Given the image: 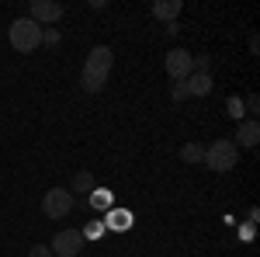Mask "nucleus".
<instances>
[{
    "label": "nucleus",
    "instance_id": "obj_1",
    "mask_svg": "<svg viewBox=\"0 0 260 257\" xmlns=\"http://www.w3.org/2000/svg\"><path fill=\"white\" fill-rule=\"evenodd\" d=\"M111 66H115V52L108 45H94L87 52V63H83V73H80V83L87 94H101L108 87V77H111Z\"/></svg>",
    "mask_w": 260,
    "mask_h": 257
},
{
    "label": "nucleus",
    "instance_id": "obj_2",
    "mask_svg": "<svg viewBox=\"0 0 260 257\" xmlns=\"http://www.w3.org/2000/svg\"><path fill=\"white\" fill-rule=\"evenodd\" d=\"M236 157H240V150L233 146V139H215L212 146H205V167H212L215 174H225V170H233L236 167Z\"/></svg>",
    "mask_w": 260,
    "mask_h": 257
},
{
    "label": "nucleus",
    "instance_id": "obj_3",
    "mask_svg": "<svg viewBox=\"0 0 260 257\" xmlns=\"http://www.w3.org/2000/svg\"><path fill=\"white\" fill-rule=\"evenodd\" d=\"M7 39H11V45H14L18 52H35L42 45V28L31 18H18V21H11Z\"/></svg>",
    "mask_w": 260,
    "mask_h": 257
},
{
    "label": "nucleus",
    "instance_id": "obj_4",
    "mask_svg": "<svg viewBox=\"0 0 260 257\" xmlns=\"http://www.w3.org/2000/svg\"><path fill=\"white\" fill-rule=\"evenodd\" d=\"M42 212L49 219H66L73 212V195L66 188H49L45 198H42Z\"/></svg>",
    "mask_w": 260,
    "mask_h": 257
},
{
    "label": "nucleus",
    "instance_id": "obj_5",
    "mask_svg": "<svg viewBox=\"0 0 260 257\" xmlns=\"http://www.w3.org/2000/svg\"><path fill=\"white\" fill-rule=\"evenodd\" d=\"M49 250H52V257H77L83 250L80 230H59L52 237V243H49Z\"/></svg>",
    "mask_w": 260,
    "mask_h": 257
},
{
    "label": "nucleus",
    "instance_id": "obj_6",
    "mask_svg": "<svg viewBox=\"0 0 260 257\" xmlns=\"http://www.w3.org/2000/svg\"><path fill=\"white\" fill-rule=\"evenodd\" d=\"M62 14H66V7L56 4V0H31V14H28V18L42 28V24H56Z\"/></svg>",
    "mask_w": 260,
    "mask_h": 257
},
{
    "label": "nucleus",
    "instance_id": "obj_7",
    "mask_svg": "<svg viewBox=\"0 0 260 257\" xmlns=\"http://www.w3.org/2000/svg\"><path fill=\"white\" fill-rule=\"evenodd\" d=\"M191 73H194V70H191V52H184V49L167 52V77L174 80V83H184Z\"/></svg>",
    "mask_w": 260,
    "mask_h": 257
},
{
    "label": "nucleus",
    "instance_id": "obj_8",
    "mask_svg": "<svg viewBox=\"0 0 260 257\" xmlns=\"http://www.w3.org/2000/svg\"><path fill=\"white\" fill-rule=\"evenodd\" d=\"M260 142V122L257 119H243L240 122V129H236V136H233V146H236V150H253V146H257Z\"/></svg>",
    "mask_w": 260,
    "mask_h": 257
},
{
    "label": "nucleus",
    "instance_id": "obj_9",
    "mask_svg": "<svg viewBox=\"0 0 260 257\" xmlns=\"http://www.w3.org/2000/svg\"><path fill=\"white\" fill-rule=\"evenodd\" d=\"M101 222H104V230H111V233H128L136 219H132L128 209H118V205H115V209H108V212L101 216Z\"/></svg>",
    "mask_w": 260,
    "mask_h": 257
},
{
    "label": "nucleus",
    "instance_id": "obj_10",
    "mask_svg": "<svg viewBox=\"0 0 260 257\" xmlns=\"http://www.w3.org/2000/svg\"><path fill=\"white\" fill-rule=\"evenodd\" d=\"M184 87H187V98H208L215 83H212V73H191L184 80Z\"/></svg>",
    "mask_w": 260,
    "mask_h": 257
},
{
    "label": "nucleus",
    "instance_id": "obj_11",
    "mask_svg": "<svg viewBox=\"0 0 260 257\" xmlns=\"http://www.w3.org/2000/svg\"><path fill=\"white\" fill-rule=\"evenodd\" d=\"M87 205H90L94 212H108V209H115V195H111L108 188H101V184H98V188L87 195Z\"/></svg>",
    "mask_w": 260,
    "mask_h": 257
},
{
    "label": "nucleus",
    "instance_id": "obj_12",
    "mask_svg": "<svg viewBox=\"0 0 260 257\" xmlns=\"http://www.w3.org/2000/svg\"><path fill=\"white\" fill-rule=\"evenodd\" d=\"M180 7H184L180 0H156V4H153V18H160V21L170 24V21H177Z\"/></svg>",
    "mask_w": 260,
    "mask_h": 257
},
{
    "label": "nucleus",
    "instance_id": "obj_13",
    "mask_svg": "<svg viewBox=\"0 0 260 257\" xmlns=\"http://www.w3.org/2000/svg\"><path fill=\"white\" fill-rule=\"evenodd\" d=\"M94 188H98L94 174H90V170H80V174H73V191H70V195H90Z\"/></svg>",
    "mask_w": 260,
    "mask_h": 257
},
{
    "label": "nucleus",
    "instance_id": "obj_14",
    "mask_svg": "<svg viewBox=\"0 0 260 257\" xmlns=\"http://www.w3.org/2000/svg\"><path fill=\"white\" fill-rule=\"evenodd\" d=\"M180 160H184V163H201V160H205V146H201V142H187V146L180 150Z\"/></svg>",
    "mask_w": 260,
    "mask_h": 257
},
{
    "label": "nucleus",
    "instance_id": "obj_15",
    "mask_svg": "<svg viewBox=\"0 0 260 257\" xmlns=\"http://www.w3.org/2000/svg\"><path fill=\"white\" fill-rule=\"evenodd\" d=\"M225 111H229V119L243 122V119H246V104H243V98H236V94H233V98L225 101Z\"/></svg>",
    "mask_w": 260,
    "mask_h": 257
},
{
    "label": "nucleus",
    "instance_id": "obj_16",
    "mask_svg": "<svg viewBox=\"0 0 260 257\" xmlns=\"http://www.w3.org/2000/svg\"><path fill=\"white\" fill-rule=\"evenodd\" d=\"M104 233H108V230H104V222H101V219H94V222H87V226L80 230V237H83V240H101Z\"/></svg>",
    "mask_w": 260,
    "mask_h": 257
},
{
    "label": "nucleus",
    "instance_id": "obj_17",
    "mask_svg": "<svg viewBox=\"0 0 260 257\" xmlns=\"http://www.w3.org/2000/svg\"><path fill=\"white\" fill-rule=\"evenodd\" d=\"M59 32H56V28H42V42H45V45H59Z\"/></svg>",
    "mask_w": 260,
    "mask_h": 257
},
{
    "label": "nucleus",
    "instance_id": "obj_18",
    "mask_svg": "<svg viewBox=\"0 0 260 257\" xmlns=\"http://www.w3.org/2000/svg\"><path fill=\"white\" fill-rule=\"evenodd\" d=\"M243 104H246V115H257V111H260V98H257V94H250Z\"/></svg>",
    "mask_w": 260,
    "mask_h": 257
},
{
    "label": "nucleus",
    "instance_id": "obj_19",
    "mask_svg": "<svg viewBox=\"0 0 260 257\" xmlns=\"http://www.w3.org/2000/svg\"><path fill=\"white\" fill-rule=\"evenodd\" d=\"M28 257H52V250H49L45 243H35V247L28 250Z\"/></svg>",
    "mask_w": 260,
    "mask_h": 257
},
{
    "label": "nucleus",
    "instance_id": "obj_20",
    "mask_svg": "<svg viewBox=\"0 0 260 257\" xmlns=\"http://www.w3.org/2000/svg\"><path fill=\"white\" fill-rule=\"evenodd\" d=\"M187 98V87L184 83H174V101H184Z\"/></svg>",
    "mask_w": 260,
    "mask_h": 257
},
{
    "label": "nucleus",
    "instance_id": "obj_21",
    "mask_svg": "<svg viewBox=\"0 0 260 257\" xmlns=\"http://www.w3.org/2000/svg\"><path fill=\"white\" fill-rule=\"evenodd\" d=\"M240 240H253V226H250V222L240 230Z\"/></svg>",
    "mask_w": 260,
    "mask_h": 257
}]
</instances>
